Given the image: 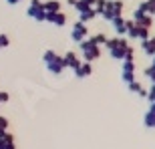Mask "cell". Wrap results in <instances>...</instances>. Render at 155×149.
Instances as JSON below:
<instances>
[{
  "label": "cell",
  "mask_w": 155,
  "mask_h": 149,
  "mask_svg": "<svg viewBox=\"0 0 155 149\" xmlns=\"http://www.w3.org/2000/svg\"><path fill=\"white\" fill-rule=\"evenodd\" d=\"M79 45H81V51H83V57H85V63H91V61L101 57V48H99V45L93 42V38L81 40Z\"/></svg>",
  "instance_id": "1"
},
{
  "label": "cell",
  "mask_w": 155,
  "mask_h": 149,
  "mask_svg": "<svg viewBox=\"0 0 155 149\" xmlns=\"http://www.w3.org/2000/svg\"><path fill=\"white\" fill-rule=\"evenodd\" d=\"M26 14H28L30 18L38 20V22H45L46 20V12H45V8H42V2H40V0H30V6H28V10H26Z\"/></svg>",
  "instance_id": "2"
},
{
  "label": "cell",
  "mask_w": 155,
  "mask_h": 149,
  "mask_svg": "<svg viewBox=\"0 0 155 149\" xmlns=\"http://www.w3.org/2000/svg\"><path fill=\"white\" fill-rule=\"evenodd\" d=\"M87 35H89V28H87V24L85 22H75V26H73V40L75 42H81V40H85L87 38Z\"/></svg>",
  "instance_id": "3"
},
{
  "label": "cell",
  "mask_w": 155,
  "mask_h": 149,
  "mask_svg": "<svg viewBox=\"0 0 155 149\" xmlns=\"http://www.w3.org/2000/svg\"><path fill=\"white\" fill-rule=\"evenodd\" d=\"M46 69L51 71V73H54V74H58V73H63V69H64V61H63V57H54L51 61V63H46Z\"/></svg>",
  "instance_id": "4"
},
{
  "label": "cell",
  "mask_w": 155,
  "mask_h": 149,
  "mask_svg": "<svg viewBox=\"0 0 155 149\" xmlns=\"http://www.w3.org/2000/svg\"><path fill=\"white\" fill-rule=\"evenodd\" d=\"M46 20L52 24H57V26H64L67 24V16H64L63 12H46Z\"/></svg>",
  "instance_id": "5"
},
{
  "label": "cell",
  "mask_w": 155,
  "mask_h": 149,
  "mask_svg": "<svg viewBox=\"0 0 155 149\" xmlns=\"http://www.w3.org/2000/svg\"><path fill=\"white\" fill-rule=\"evenodd\" d=\"M133 71H135V65H133V61H125V63H123V79H125L127 83L135 81V74H133Z\"/></svg>",
  "instance_id": "6"
},
{
  "label": "cell",
  "mask_w": 155,
  "mask_h": 149,
  "mask_svg": "<svg viewBox=\"0 0 155 149\" xmlns=\"http://www.w3.org/2000/svg\"><path fill=\"white\" fill-rule=\"evenodd\" d=\"M125 18L123 16H115L113 20H111V24H113V28H115V32H117V36H123L125 35Z\"/></svg>",
  "instance_id": "7"
},
{
  "label": "cell",
  "mask_w": 155,
  "mask_h": 149,
  "mask_svg": "<svg viewBox=\"0 0 155 149\" xmlns=\"http://www.w3.org/2000/svg\"><path fill=\"white\" fill-rule=\"evenodd\" d=\"M75 71V74L79 77V79H83V77H89V74L93 73V67H91V63H81L77 69H73Z\"/></svg>",
  "instance_id": "8"
},
{
  "label": "cell",
  "mask_w": 155,
  "mask_h": 149,
  "mask_svg": "<svg viewBox=\"0 0 155 149\" xmlns=\"http://www.w3.org/2000/svg\"><path fill=\"white\" fill-rule=\"evenodd\" d=\"M63 61H64V67H71V69H77L81 65V61H79V57H77L75 52H67L63 57Z\"/></svg>",
  "instance_id": "9"
},
{
  "label": "cell",
  "mask_w": 155,
  "mask_h": 149,
  "mask_svg": "<svg viewBox=\"0 0 155 149\" xmlns=\"http://www.w3.org/2000/svg\"><path fill=\"white\" fill-rule=\"evenodd\" d=\"M95 16H97V12L93 10V6H89V8H85L83 12H79V20H81V22H85V24L89 22V20H93Z\"/></svg>",
  "instance_id": "10"
},
{
  "label": "cell",
  "mask_w": 155,
  "mask_h": 149,
  "mask_svg": "<svg viewBox=\"0 0 155 149\" xmlns=\"http://www.w3.org/2000/svg\"><path fill=\"white\" fill-rule=\"evenodd\" d=\"M42 8H45V12H58L61 2L58 0H48V2H42Z\"/></svg>",
  "instance_id": "11"
},
{
  "label": "cell",
  "mask_w": 155,
  "mask_h": 149,
  "mask_svg": "<svg viewBox=\"0 0 155 149\" xmlns=\"http://www.w3.org/2000/svg\"><path fill=\"white\" fill-rule=\"evenodd\" d=\"M145 125L155 127V111H149V113H147V117H145Z\"/></svg>",
  "instance_id": "12"
},
{
  "label": "cell",
  "mask_w": 155,
  "mask_h": 149,
  "mask_svg": "<svg viewBox=\"0 0 155 149\" xmlns=\"http://www.w3.org/2000/svg\"><path fill=\"white\" fill-rule=\"evenodd\" d=\"M93 42H95V45H105V42H107V36H105L103 32H99V35L93 36Z\"/></svg>",
  "instance_id": "13"
},
{
  "label": "cell",
  "mask_w": 155,
  "mask_h": 149,
  "mask_svg": "<svg viewBox=\"0 0 155 149\" xmlns=\"http://www.w3.org/2000/svg\"><path fill=\"white\" fill-rule=\"evenodd\" d=\"M145 4H147V14L155 16V0H145Z\"/></svg>",
  "instance_id": "14"
},
{
  "label": "cell",
  "mask_w": 155,
  "mask_h": 149,
  "mask_svg": "<svg viewBox=\"0 0 155 149\" xmlns=\"http://www.w3.org/2000/svg\"><path fill=\"white\" fill-rule=\"evenodd\" d=\"M54 57H57V52H54V51H46V52H45V57H42V61H45V65H46V63H51Z\"/></svg>",
  "instance_id": "15"
},
{
  "label": "cell",
  "mask_w": 155,
  "mask_h": 149,
  "mask_svg": "<svg viewBox=\"0 0 155 149\" xmlns=\"http://www.w3.org/2000/svg\"><path fill=\"white\" fill-rule=\"evenodd\" d=\"M8 42H10V38L6 35H0V48H4V46H8Z\"/></svg>",
  "instance_id": "16"
},
{
  "label": "cell",
  "mask_w": 155,
  "mask_h": 149,
  "mask_svg": "<svg viewBox=\"0 0 155 149\" xmlns=\"http://www.w3.org/2000/svg\"><path fill=\"white\" fill-rule=\"evenodd\" d=\"M149 99H151V101L155 103V85L151 87V91H149Z\"/></svg>",
  "instance_id": "17"
},
{
  "label": "cell",
  "mask_w": 155,
  "mask_h": 149,
  "mask_svg": "<svg viewBox=\"0 0 155 149\" xmlns=\"http://www.w3.org/2000/svg\"><path fill=\"white\" fill-rule=\"evenodd\" d=\"M81 2H85L87 6H93V4H95V0H81Z\"/></svg>",
  "instance_id": "18"
},
{
  "label": "cell",
  "mask_w": 155,
  "mask_h": 149,
  "mask_svg": "<svg viewBox=\"0 0 155 149\" xmlns=\"http://www.w3.org/2000/svg\"><path fill=\"white\" fill-rule=\"evenodd\" d=\"M20 0H8V4H18Z\"/></svg>",
  "instance_id": "19"
},
{
  "label": "cell",
  "mask_w": 155,
  "mask_h": 149,
  "mask_svg": "<svg viewBox=\"0 0 155 149\" xmlns=\"http://www.w3.org/2000/svg\"><path fill=\"white\" fill-rule=\"evenodd\" d=\"M69 4H71V6H75V4H77V0H69Z\"/></svg>",
  "instance_id": "20"
}]
</instances>
